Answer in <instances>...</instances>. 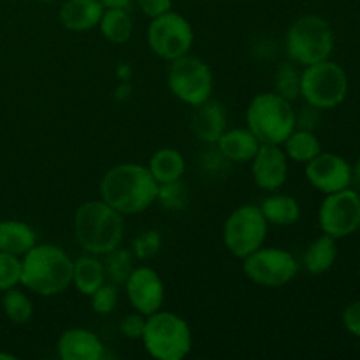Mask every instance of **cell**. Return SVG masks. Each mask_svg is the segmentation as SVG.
I'll list each match as a JSON object with an SVG mask.
<instances>
[{
    "mask_svg": "<svg viewBox=\"0 0 360 360\" xmlns=\"http://www.w3.org/2000/svg\"><path fill=\"white\" fill-rule=\"evenodd\" d=\"M334 49V32L323 18L308 14L295 20L285 35V51L299 65L323 62Z\"/></svg>",
    "mask_w": 360,
    "mask_h": 360,
    "instance_id": "obj_6",
    "label": "cell"
},
{
    "mask_svg": "<svg viewBox=\"0 0 360 360\" xmlns=\"http://www.w3.org/2000/svg\"><path fill=\"white\" fill-rule=\"evenodd\" d=\"M243 273L252 283L278 288L290 283L299 273V262L290 252L276 246H260L243 259Z\"/></svg>",
    "mask_w": 360,
    "mask_h": 360,
    "instance_id": "obj_10",
    "label": "cell"
},
{
    "mask_svg": "<svg viewBox=\"0 0 360 360\" xmlns=\"http://www.w3.org/2000/svg\"><path fill=\"white\" fill-rule=\"evenodd\" d=\"M37 245V234L20 220H0V252L23 257Z\"/></svg>",
    "mask_w": 360,
    "mask_h": 360,
    "instance_id": "obj_20",
    "label": "cell"
},
{
    "mask_svg": "<svg viewBox=\"0 0 360 360\" xmlns=\"http://www.w3.org/2000/svg\"><path fill=\"white\" fill-rule=\"evenodd\" d=\"M120 301V292L118 285L105 281L102 283L94 294L90 295V304L97 315H111L116 308H118Z\"/></svg>",
    "mask_w": 360,
    "mask_h": 360,
    "instance_id": "obj_31",
    "label": "cell"
},
{
    "mask_svg": "<svg viewBox=\"0 0 360 360\" xmlns=\"http://www.w3.org/2000/svg\"><path fill=\"white\" fill-rule=\"evenodd\" d=\"M162 250V234L155 229L144 231L132 241V253L141 262L155 259Z\"/></svg>",
    "mask_w": 360,
    "mask_h": 360,
    "instance_id": "obj_32",
    "label": "cell"
},
{
    "mask_svg": "<svg viewBox=\"0 0 360 360\" xmlns=\"http://www.w3.org/2000/svg\"><path fill=\"white\" fill-rule=\"evenodd\" d=\"M306 179L322 193H334L348 188L352 181V167L343 157L320 151L306 164Z\"/></svg>",
    "mask_w": 360,
    "mask_h": 360,
    "instance_id": "obj_14",
    "label": "cell"
},
{
    "mask_svg": "<svg viewBox=\"0 0 360 360\" xmlns=\"http://www.w3.org/2000/svg\"><path fill=\"white\" fill-rule=\"evenodd\" d=\"M0 359H4V360H14L16 357H14V355H11V354H2V352H0Z\"/></svg>",
    "mask_w": 360,
    "mask_h": 360,
    "instance_id": "obj_39",
    "label": "cell"
},
{
    "mask_svg": "<svg viewBox=\"0 0 360 360\" xmlns=\"http://www.w3.org/2000/svg\"><path fill=\"white\" fill-rule=\"evenodd\" d=\"M104 9L101 0H67L60 7L58 20L67 30L88 32L98 27Z\"/></svg>",
    "mask_w": 360,
    "mask_h": 360,
    "instance_id": "obj_18",
    "label": "cell"
},
{
    "mask_svg": "<svg viewBox=\"0 0 360 360\" xmlns=\"http://www.w3.org/2000/svg\"><path fill=\"white\" fill-rule=\"evenodd\" d=\"M158 183L148 165L118 164L109 169L101 181V199L127 214H139L157 202Z\"/></svg>",
    "mask_w": 360,
    "mask_h": 360,
    "instance_id": "obj_1",
    "label": "cell"
},
{
    "mask_svg": "<svg viewBox=\"0 0 360 360\" xmlns=\"http://www.w3.org/2000/svg\"><path fill=\"white\" fill-rule=\"evenodd\" d=\"M2 294V309L7 319L18 326L30 322L32 315H34V304H32L30 297L18 287L9 288Z\"/></svg>",
    "mask_w": 360,
    "mask_h": 360,
    "instance_id": "obj_27",
    "label": "cell"
},
{
    "mask_svg": "<svg viewBox=\"0 0 360 360\" xmlns=\"http://www.w3.org/2000/svg\"><path fill=\"white\" fill-rule=\"evenodd\" d=\"M192 130L199 141L206 144H217L221 134L227 130V111L224 104L207 98L202 104L195 105L192 112Z\"/></svg>",
    "mask_w": 360,
    "mask_h": 360,
    "instance_id": "obj_17",
    "label": "cell"
},
{
    "mask_svg": "<svg viewBox=\"0 0 360 360\" xmlns=\"http://www.w3.org/2000/svg\"><path fill=\"white\" fill-rule=\"evenodd\" d=\"M104 7H120V9H127L134 0H101Z\"/></svg>",
    "mask_w": 360,
    "mask_h": 360,
    "instance_id": "obj_38",
    "label": "cell"
},
{
    "mask_svg": "<svg viewBox=\"0 0 360 360\" xmlns=\"http://www.w3.org/2000/svg\"><path fill=\"white\" fill-rule=\"evenodd\" d=\"M123 287H125L130 306L134 308V311L141 313V315L150 316L164 306L165 283L153 267H134Z\"/></svg>",
    "mask_w": 360,
    "mask_h": 360,
    "instance_id": "obj_13",
    "label": "cell"
},
{
    "mask_svg": "<svg viewBox=\"0 0 360 360\" xmlns=\"http://www.w3.org/2000/svg\"><path fill=\"white\" fill-rule=\"evenodd\" d=\"M252 176L255 185L266 192H276L288 176V158L281 144H260L252 158Z\"/></svg>",
    "mask_w": 360,
    "mask_h": 360,
    "instance_id": "obj_15",
    "label": "cell"
},
{
    "mask_svg": "<svg viewBox=\"0 0 360 360\" xmlns=\"http://www.w3.org/2000/svg\"><path fill=\"white\" fill-rule=\"evenodd\" d=\"M274 91L290 102L301 97V72L290 63L281 65L274 76Z\"/></svg>",
    "mask_w": 360,
    "mask_h": 360,
    "instance_id": "obj_30",
    "label": "cell"
},
{
    "mask_svg": "<svg viewBox=\"0 0 360 360\" xmlns=\"http://www.w3.org/2000/svg\"><path fill=\"white\" fill-rule=\"evenodd\" d=\"M347 72L329 58L306 65L301 72V97L311 108L333 109L347 98Z\"/></svg>",
    "mask_w": 360,
    "mask_h": 360,
    "instance_id": "obj_7",
    "label": "cell"
},
{
    "mask_svg": "<svg viewBox=\"0 0 360 360\" xmlns=\"http://www.w3.org/2000/svg\"><path fill=\"white\" fill-rule=\"evenodd\" d=\"M355 176H357V179L360 181V158L357 160V164H355Z\"/></svg>",
    "mask_w": 360,
    "mask_h": 360,
    "instance_id": "obj_40",
    "label": "cell"
},
{
    "mask_svg": "<svg viewBox=\"0 0 360 360\" xmlns=\"http://www.w3.org/2000/svg\"><path fill=\"white\" fill-rule=\"evenodd\" d=\"M157 202H160V206L167 211L185 210L190 202L188 188H186V185L181 181V179H178V181L164 183V185H158Z\"/></svg>",
    "mask_w": 360,
    "mask_h": 360,
    "instance_id": "obj_29",
    "label": "cell"
},
{
    "mask_svg": "<svg viewBox=\"0 0 360 360\" xmlns=\"http://www.w3.org/2000/svg\"><path fill=\"white\" fill-rule=\"evenodd\" d=\"M137 6L148 18H157L172 9V0H137Z\"/></svg>",
    "mask_w": 360,
    "mask_h": 360,
    "instance_id": "obj_37",
    "label": "cell"
},
{
    "mask_svg": "<svg viewBox=\"0 0 360 360\" xmlns=\"http://www.w3.org/2000/svg\"><path fill=\"white\" fill-rule=\"evenodd\" d=\"M143 347L157 360H183L192 352L193 338L188 322L172 311H155L146 316Z\"/></svg>",
    "mask_w": 360,
    "mask_h": 360,
    "instance_id": "obj_5",
    "label": "cell"
},
{
    "mask_svg": "<svg viewBox=\"0 0 360 360\" xmlns=\"http://www.w3.org/2000/svg\"><path fill=\"white\" fill-rule=\"evenodd\" d=\"M148 169L157 179L158 185L164 183L178 181L183 178L186 169L185 157L179 153L174 148H160L151 155L150 162H148Z\"/></svg>",
    "mask_w": 360,
    "mask_h": 360,
    "instance_id": "obj_23",
    "label": "cell"
},
{
    "mask_svg": "<svg viewBox=\"0 0 360 360\" xmlns=\"http://www.w3.org/2000/svg\"><path fill=\"white\" fill-rule=\"evenodd\" d=\"M102 283H105L104 262L98 260L97 255L86 253V255L74 260L72 285L79 294L90 297Z\"/></svg>",
    "mask_w": 360,
    "mask_h": 360,
    "instance_id": "obj_21",
    "label": "cell"
},
{
    "mask_svg": "<svg viewBox=\"0 0 360 360\" xmlns=\"http://www.w3.org/2000/svg\"><path fill=\"white\" fill-rule=\"evenodd\" d=\"M104 271H105V280H109L115 285H123L130 273L134 271V253L127 248H115L112 252L105 253Z\"/></svg>",
    "mask_w": 360,
    "mask_h": 360,
    "instance_id": "obj_28",
    "label": "cell"
},
{
    "mask_svg": "<svg viewBox=\"0 0 360 360\" xmlns=\"http://www.w3.org/2000/svg\"><path fill=\"white\" fill-rule=\"evenodd\" d=\"M200 164H202V169L206 172H211V174H220L221 172V174H224L231 162H229L227 158L220 153V150L214 146L211 148L210 151H204L202 158H200Z\"/></svg>",
    "mask_w": 360,
    "mask_h": 360,
    "instance_id": "obj_35",
    "label": "cell"
},
{
    "mask_svg": "<svg viewBox=\"0 0 360 360\" xmlns=\"http://www.w3.org/2000/svg\"><path fill=\"white\" fill-rule=\"evenodd\" d=\"M260 144L262 143L259 137L246 127V129H227L214 146L231 164H246V162H252Z\"/></svg>",
    "mask_w": 360,
    "mask_h": 360,
    "instance_id": "obj_19",
    "label": "cell"
},
{
    "mask_svg": "<svg viewBox=\"0 0 360 360\" xmlns=\"http://www.w3.org/2000/svg\"><path fill=\"white\" fill-rule=\"evenodd\" d=\"M21 285V257L0 252V292Z\"/></svg>",
    "mask_w": 360,
    "mask_h": 360,
    "instance_id": "obj_33",
    "label": "cell"
},
{
    "mask_svg": "<svg viewBox=\"0 0 360 360\" xmlns=\"http://www.w3.org/2000/svg\"><path fill=\"white\" fill-rule=\"evenodd\" d=\"M281 148H283L288 160L299 162V164H308L311 158H315L322 151L319 137L313 134V130L306 129H295L281 143Z\"/></svg>",
    "mask_w": 360,
    "mask_h": 360,
    "instance_id": "obj_26",
    "label": "cell"
},
{
    "mask_svg": "<svg viewBox=\"0 0 360 360\" xmlns=\"http://www.w3.org/2000/svg\"><path fill=\"white\" fill-rule=\"evenodd\" d=\"M167 84L179 102L195 108L213 95V70L202 58L188 53L172 60L167 72Z\"/></svg>",
    "mask_w": 360,
    "mask_h": 360,
    "instance_id": "obj_8",
    "label": "cell"
},
{
    "mask_svg": "<svg viewBox=\"0 0 360 360\" xmlns=\"http://www.w3.org/2000/svg\"><path fill=\"white\" fill-rule=\"evenodd\" d=\"M343 326L352 336L360 338V301L350 302L343 309Z\"/></svg>",
    "mask_w": 360,
    "mask_h": 360,
    "instance_id": "obj_36",
    "label": "cell"
},
{
    "mask_svg": "<svg viewBox=\"0 0 360 360\" xmlns=\"http://www.w3.org/2000/svg\"><path fill=\"white\" fill-rule=\"evenodd\" d=\"M319 224L323 234L334 239L354 234L360 227L359 193L348 188L327 193L319 210Z\"/></svg>",
    "mask_w": 360,
    "mask_h": 360,
    "instance_id": "obj_12",
    "label": "cell"
},
{
    "mask_svg": "<svg viewBox=\"0 0 360 360\" xmlns=\"http://www.w3.org/2000/svg\"><path fill=\"white\" fill-rule=\"evenodd\" d=\"M144 327H146V316L137 311L127 315L122 320V323H120V330L129 340H141L144 333Z\"/></svg>",
    "mask_w": 360,
    "mask_h": 360,
    "instance_id": "obj_34",
    "label": "cell"
},
{
    "mask_svg": "<svg viewBox=\"0 0 360 360\" xmlns=\"http://www.w3.org/2000/svg\"><path fill=\"white\" fill-rule=\"evenodd\" d=\"M246 127L260 143L281 144L297 129V112L292 102L276 91L255 95L246 109Z\"/></svg>",
    "mask_w": 360,
    "mask_h": 360,
    "instance_id": "obj_4",
    "label": "cell"
},
{
    "mask_svg": "<svg viewBox=\"0 0 360 360\" xmlns=\"http://www.w3.org/2000/svg\"><path fill=\"white\" fill-rule=\"evenodd\" d=\"M260 211H262L264 218L269 225H276V227H290V225L297 224L301 218V206H299L297 199L292 195H285V193H274L264 199L260 204Z\"/></svg>",
    "mask_w": 360,
    "mask_h": 360,
    "instance_id": "obj_22",
    "label": "cell"
},
{
    "mask_svg": "<svg viewBox=\"0 0 360 360\" xmlns=\"http://www.w3.org/2000/svg\"><path fill=\"white\" fill-rule=\"evenodd\" d=\"M74 260L55 245H35L21 257V285L27 290L53 297L72 285Z\"/></svg>",
    "mask_w": 360,
    "mask_h": 360,
    "instance_id": "obj_2",
    "label": "cell"
},
{
    "mask_svg": "<svg viewBox=\"0 0 360 360\" xmlns=\"http://www.w3.org/2000/svg\"><path fill=\"white\" fill-rule=\"evenodd\" d=\"M98 30L104 35L105 41L112 42V44H123V42L130 41L134 23L129 11L120 9V7H105L101 23H98Z\"/></svg>",
    "mask_w": 360,
    "mask_h": 360,
    "instance_id": "obj_24",
    "label": "cell"
},
{
    "mask_svg": "<svg viewBox=\"0 0 360 360\" xmlns=\"http://www.w3.org/2000/svg\"><path fill=\"white\" fill-rule=\"evenodd\" d=\"M269 224L264 218L260 206L243 204L236 207L224 225L225 248L238 259H245L250 253L264 246Z\"/></svg>",
    "mask_w": 360,
    "mask_h": 360,
    "instance_id": "obj_9",
    "label": "cell"
},
{
    "mask_svg": "<svg viewBox=\"0 0 360 360\" xmlns=\"http://www.w3.org/2000/svg\"><path fill=\"white\" fill-rule=\"evenodd\" d=\"M336 257H338L336 239L330 238V236L327 234H322L308 246V250H306L304 267L308 269V273L319 276V274L327 273V271L334 266Z\"/></svg>",
    "mask_w": 360,
    "mask_h": 360,
    "instance_id": "obj_25",
    "label": "cell"
},
{
    "mask_svg": "<svg viewBox=\"0 0 360 360\" xmlns=\"http://www.w3.org/2000/svg\"><path fill=\"white\" fill-rule=\"evenodd\" d=\"M56 354L62 360H101L104 357V343L91 330L72 327L60 334Z\"/></svg>",
    "mask_w": 360,
    "mask_h": 360,
    "instance_id": "obj_16",
    "label": "cell"
},
{
    "mask_svg": "<svg viewBox=\"0 0 360 360\" xmlns=\"http://www.w3.org/2000/svg\"><path fill=\"white\" fill-rule=\"evenodd\" d=\"M125 220L120 211L102 199L86 200L74 214V236L81 248L90 255L104 257L123 241Z\"/></svg>",
    "mask_w": 360,
    "mask_h": 360,
    "instance_id": "obj_3",
    "label": "cell"
},
{
    "mask_svg": "<svg viewBox=\"0 0 360 360\" xmlns=\"http://www.w3.org/2000/svg\"><path fill=\"white\" fill-rule=\"evenodd\" d=\"M146 41L155 55L172 62L192 51L193 28L185 16L174 11H167L160 16L151 18Z\"/></svg>",
    "mask_w": 360,
    "mask_h": 360,
    "instance_id": "obj_11",
    "label": "cell"
}]
</instances>
